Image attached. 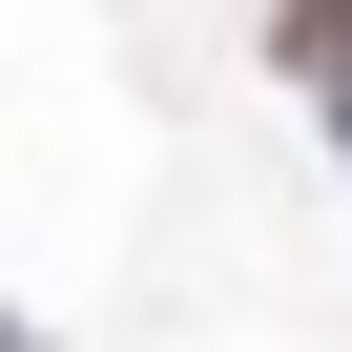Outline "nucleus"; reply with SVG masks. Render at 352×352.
I'll use <instances>...</instances> for the list:
<instances>
[{"mask_svg": "<svg viewBox=\"0 0 352 352\" xmlns=\"http://www.w3.org/2000/svg\"><path fill=\"white\" fill-rule=\"evenodd\" d=\"M290 63H311V83L352 104V0H290Z\"/></svg>", "mask_w": 352, "mask_h": 352, "instance_id": "f257e3e1", "label": "nucleus"}]
</instances>
